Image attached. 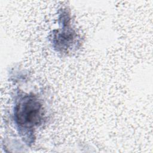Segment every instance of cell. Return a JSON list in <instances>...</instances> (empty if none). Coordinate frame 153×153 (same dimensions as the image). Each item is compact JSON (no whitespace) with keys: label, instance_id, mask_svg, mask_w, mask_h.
Masks as SVG:
<instances>
[{"label":"cell","instance_id":"obj_1","mask_svg":"<svg viewBox=\"0 0 153 153\" xmlns=\"http://www.w3.org/2000/svg\"><path fill=\"white\" fill-rule=\"evenodd\" d=\"M40 105L33 99L26 100L16 110L17 120L21 125L36 124L40 119Z\"/></svg>","mask_w":153,"mask_h":153}]
</instances>
